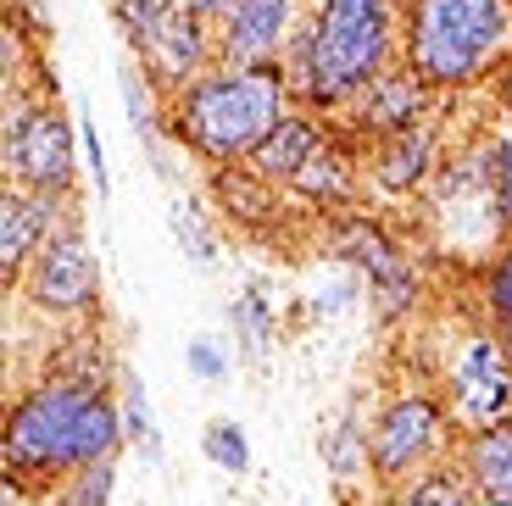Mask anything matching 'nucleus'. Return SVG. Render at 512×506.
Returning a JSON list of instances; mask_svg holds the SVG:
<instances>
[{
	"mask_svg": "<svg viewBox=\"0 0 512 506\" xmlns=\"http://www.w3.org/2000/svg\"><path fill=\"white\" fill-rule=\"evenodd\" d=\"M485 184H490V201H496V217L512 223V140H496L485 151Z\"/></svg>",
	"mask_w": 512,
	"mask_h": 506,
	"instance_id": "obj_22",
	"label": "nucleus"
},
{
	"mask_svg": "<svg viewBox=\"0 0 512 506\" xmlns=\"http://www.w3.org/2000/svg\"><path fill=\"white\" fill-rule=\"evenodd\" d=\"M435 445H440V406L429 401V395H396V401L373 418V434H368L373 468L390 473V479L412 473Z\"/></svg>",
	"mask_w": 512,
	"mask_h": 506,
	"instance_id": "obj_7",
	"label": "nucleus"
},
{
	"mask_svg": "<svg viewBox=\"0 0 512 506\" xmlns=\"http://www.w3.org/2000/svg\"><path fill=\"white\" fill-rule=\"evenodd\" d=\"M368 117L373 128H390V134H396V128H412V117H418V84H412V78H373L368 84Z\"/></svg>",
	"mask_w": 512,
	"mask_h": 506,
	"instance_id": "obj_16",
	"label": "nucleus"
},
{
	"mask_svg": "<svg viewBox=\"0 0 512 506\" xmlns=\"http://www.w3.org/2000/svg\"><path fill=\"white\" fill-rule=\"evenodd\" d=\"M290 28V0H229L223 17V51L234 67H268V56L284 45Z\"/></svg>",
	"mask_w": 512,
	"mask_h": 506,
	"instance_id": "obj_9",
	"label": "nucleus"
},
{
	"mask_svg": "<svg viewBox=\"0 0 512 506\" xmlns=\"http://www.w3.org/2000/svg\"><path fill=\"white\" fill-rule=\"evenodd\" d=\"M390 34H396L390 0H323L301 45V89L323 106L351 101L384 73Z\"/></svg>",
	"mask_w": 512,
	"mask_h": 506,
	"instance_id": "obj_3",
	"label": "nucleus"
},
{
	"mask_svg": "<svg viewBox=\"0 0 512 506\" xmlns=\"http://www.w3.org/2000/svg\"><path fill=\"white\" fill-rule=\"evenodd\" d=\"M512 0H412V73L423 84H468L501 56Z\"/></svg>",
	"mask_w": 512,
	"mask_h": 506,
	"instance_id": "obj_4",
	"label": "nucleus"
},
{
	"mask_svg": "<svg viewBox=\"0 0 512 506\" xmlns=\"http://www.w3.org/2000/svg\"><path fill=\"white\" fill-rule=\"evenodd\" d=\"M206 456H212L223 473H245V468H251L245 429H240V423H212V429H206Z\"/></svg>",
	"mask_w": 512,
	"mask_h": 506,
	"instance_id": "obj_20",
	"label": "nucleus"
},
{
	"mask_svg": "<svg viewBox=\"0 0 512 506\" xmlns=\"http://www.w3.org/2000/svg\"><path fill=\"white\" fill-rule=\"evenodd\" d=\"M112 501V462H95V468H78L73 479H62L56 506H106Z\"/></svg>",
	"mask_w": 512,
	"mask_h": 506,
	"instance_id": "obj_19",
	"label": "nucleus"
},
{
	"mask_svg": "<svg viewBox=\"0 0 512 506\" xmlns=\"http://www.w3.org/2000/svg\"><path fill=\"white\" fill-rule=\"evenodd\" d=\"M295 184H301V190H312V195H346L351 178L340 173V156H334V151H318L307 167H301V173H295Z\"/></svg>",
	"mask_w": 512,
	"mask_h": 506,
	"instance_id": "obj_23",
	"label": "nucleus"
},
{
	"mask_svg": "<svg viewBox=\"0 0 512 506\" xmlns=\"http://www.w3.org/2000/svg\"><path fill=\"white\" fill-rule=\"evenodd\" d=\"M206 56V39H201V17H195V6L184 0L179 12H173V23L156 34V45L145 51V67L162 78H195V67H201Z\"/></svg>",
	"mask_w": 512,
	"mask_h": 506,
	"instance_id": "obj_13",
	"label": "nucleus"
},
{
	"mask_svg": "<svg viewBox=\"0 0 512 506\" xmlns=\"http://www.w3.org/2000/svg\"><path fill=\"white\" fill-rule=\"evenodd\" d=\"M507 101H512V73H507Z\"/></svg>",
	"mask_w": 512,
	"mask_h": 506,
	"instance_id": "obj_28",
	"label": "nucleus"
},
{
	"mask_svg": "<svg viewBox=\"0 0 512 506\" xmlns=\"http://www.w3.org/2000/svg\"><path fill=\"white\" fill-rule=\"evenodd\" d=\"M123 434L140 445L151 462H162V434H156V412L145 406V390H128V401H123Z\"/></svg>",
	"mask_w": 512,
	"mask_h": 506,
	"instance_id": "obj_21",
	"label": "nucleus"
},
{
	"mask_svg": "<svg viewBox=\"0 0 512 506\" xmlns=\"http://www.w3.org/2000/svg\"><path fill=\"white\" fill-rule=\"evenodd\" d=\"M123 440V406L95 379H51L28 390L6 418V479H73L78 468L112 462Z\"/></svg>",
	"mask_w": 512,
	"mask_h": 506,
	"instance_id": "obj_1",
	"label": "nucleus"
},
{
	"mask_svg": "<svg viewBox=\"0 0 512 506\" xmlns=\"http://www.w3.org/2000/svg\"><path fill=\"white\" fill-rule=\"evenodd\" d=\"M78 140H84V156H90V173H95V184H101V201H106V195H112V178H106V156H101V140H95L90 117H78Z\"/></svg>",
	"mask_w": 512,
	"mask_h": 506,
	"instance_id": "obj_27",
	"label": "nucleus"
},
{
	"mask_svg": "<svg viewBox=\"0 0 512 506\" xmlns=\"http://www.w3.org/2000/svg\"><path fill=\"white\" fill-rule=\"evenodd\" d=\"M318 151H323V134L307 117H279V128L251 151V167H256V178H290L295 184V173H301Z\"/></svg>",
	"mask_w": 512,
	"mask_h": 506,
	"instance_id": "obj_12",
	"label": "nucleus"
},
{
	"mask_svg": "<svg viewBox=\"0 0 512 506\" xmlns=\"http://www.w3.org/2000/svg\"><path fill=\"white\" fill-rule=\"evenodd\" d=\"M184 356H190L195 379H223V373H229V362H223V351L212 340H190V351H184Z\"/></svg>",
	"mask_w": 512,
	"mask_h": 506,
	"instance_id": "obj_26",
	"label": "nucleus"
},
{
	"mask_svg": "<svg viewBox=\"0 0 512 506\" xmlns=\"http://www.w3.org/2000/svg\"><path fill=\"white\" fill-rule=\"evenodd\" d=\"M490 312H496L501 323V345H512V251L496 262V273H490Z\"/></svg>",
	"mask_w": 512,
	"mask_h": 506,
	"instance_id": "obj_24",
	"label": "nucleus"
},
{
	"mask_svg": "<svg viewBox=\"0 0 512 506\" xmlns=\"http://www.w3.org/2000/svg\"><path fill=\"white\" fill-rule=\"evenodd\" d=\"M346 256H351V262H362V267H368V279L379 284L384 306H401L396 295L407 290V262H401V256L379 240V228L351 223V228H346Z\"/></svg>",
	"mask_w": 512,
	"mask_h": 506,
	"instance_id": "obj_14",
	"label": "nucleus"
},
{
	"mask_svg": "<svg viewBox=\"0 0 512 506\" xmlns=\"http://www.w3.org/2000/svg\"><path fill=\"white\" fill-rule=\"evenodd\" d=\"M78 145L73 123H62L56 106H17L6 117V178L17 190L34 195H62L78 173Z\"/></svg>",
	"mask_w": 512,
	"mask_h": 506,
	"instance_id": "obj_5",
	"label": "nucleus"
},
{
	"mask_svg": "<svg viewBox=\"0 0 512 506\" xmlns=\"http://www.w3.org/2000/svg\"><path fill=\"white\" fill-rule=\"evenodd\" d=\"M507 351H512V345H507Z\"/></svg>",
	"mask_w": 512,
	"mask_h": 506,
	"instance_id": "obj_29",
	"label": "nucleus"
},
{
	"mask_svg": "<svg viewBox=\"0 0 512 506\" xmlns=\"http://www.w3.org/2000/svg\"><path fill=\"white\" fill-rule=\"evenodd\" d=\"M468 479L485 506H512V423H485L468 445Z\"/></svg>",
	"mask_w": 512,
	"mask_h": 506,
	"instance_id": "obj_11",
	"label": "nucleus"
},
{
	"mask_svg": "<svg viewBox=\"0 0 512 506\" xmlns=\"http://www.w3.org/2000/svg\"><path fill=\"white\" fill-rule=\"evenodd\" d=\"M284 117L279 67H229V73L195 78L179 95V134L212 162L251 156Z\"/></svg>",
	"mask_w": 512,
	"mask_h": 506,
	"instance_id": "obj_2",
	"label": "nucleus"
},
{
	"mask_svg": "<svg viewBox=\"0 0 512 506\" xmlns=\"http://www.w3.org/2000/svg\"><path fill=\"white\" fill-rule=\"evenodd\" d=\"M451 384H457V406L474 423H501L512 412V351L501 340H468L451 362Z\"/></svg>",
	"mask_w": 512,
	"mask_h": 506,
	"instance_id": "obj_8",
	"label": "nucleus"
},
{
	"mask_svg": "<svg viewBox=\"0 0 512 506\" xmlns=\"http://www.w3.org/2000/svg\"><path fill=\"white\" fill-rule=\"evenodd\" d=\"M173 234H179V245L195 262H212V240H206V228L190 217V206H173Z\"/></svg>",
	"mask_w": 512,
	"mask_h": 506,
	"instance_id": "obj_25",
	"label": "nucleus"
},
{
	"mask_svg": "<svg viewBox=\"0 0 512 506\" xmlns=\"http://www.w3.org/2000/svg\"><path fill=\"white\" fill-rule=\"evenodd\" d=\"M179 6H184V0H112V17H117V28L128 34V45L145 56L156 45V34L173 23Z\"/></svg>",
	"mask_w": 512,
	"mask_h": 506,
	"instance_id": "obj_17",
	"label": "nucleus"
},
{
	"mask_svg": "<svg viewBox=\"0 0 512 506\" xmlns=\"http://www.w3.org/2000/svg\"><path fill=\"white\" fill-rule=\"evenodd\" d=\"M390 506H474V479H462L451 468H435V473H423V479L401 484L390 495Z\"/></svg>",
	"mask_w": 512,
	"mask_h": 506,
	"instance_id": "obj_18",
	"label": "nucleus"
},
{
	"mask_svg": "<svg viewBox=\"0 0 512 506\" xmlns=\"http://www.w3.org/2000/svg\"><path fill=\"white\" fill-rule=\"evenodd\" d=\"M45 240H51V195L6 190V201H0V267H6V279L34 267Z\"/></svg>",
	"mask_w": 512,
	"mask_h": 506,
	"instance_id": "obj_10",
	"label": "nucleus"
},
{
	"mask_svg": "<svg viewBox=\"0 0 512 506\" xmlns=\"http://www.w3.org/2000/svg\"><path fill=\"white\" fill-rule=\"evenodd\" d=\"M90 295H95L90 240L67 223L45 240V251L28 267V301L45 306V312H78V306H90Z\"/></svg>",
	"mask_w": 512,
	"mask_h": 506,
	"instance_id": "obj_6",
	"label": "nucleus"
},
{
	"mask_svg": "<svg viewBox=\"0 0 512 506\" xmlns=\"http://www.w3.org/2000/svg\"><path fill=\"white\" fill-rule=\"evenodd\" d=\"M423 173H429V134L423 128H396L390 145H384V156H379V178L390 190H407Z\"/></svg>",
	"mask_w": 512,
	"mask_h": 506,
	"instance_id": "obj_15",
	"label": "nucleus"
}]
</instances>
